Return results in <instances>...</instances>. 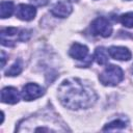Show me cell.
<instances>
[{
  "mask_svg": "<svg viewBox=\"0 0 133 133\" xmlns=\"http://www.w3.org/2000/svg\"><path fill=\"white\" fill-rule=\"evenodd\" d=\"M57 91L60 103L73 110L88 108L96 103L98 98L95 90L78 78L63 80Z\"/></svg>",
  "mask_w": 133,
  "mask_h": 133,
  "instance_id": "cell-1",
  "label": "cell"
},
{
  "mask_svg": "<svg viewBox=\"0 0 133 133\" xmlns=\"http://www.w3.org/2000/svg\"><path fill=\"white\" fill-rule=\"evenodd\" d=\"M61 123L57 115H34L30 118L24 121L23 125H20L16 131H27V132H58V131H66L68 129L56 126ZM63 125V124H61Z\"/></svg>",
  "mask_w": 133,
  "mask_h": 133,
  "instance_id": "cell-2",
  "label": "cell"
},
{
  "mask_svg": "<svg viewBox=\"0 0 133 133\" xmlns=\"http://www.w3.org/2000/svg\"><path fill=\"white\" fill-rule=\"evenodd\" d=\"M124 79L123 70L118 65L109 64L105 70L99 75V80L103 85L106 86H115Z\"/></svg>",
  "mask_w": 133,
  "mask_h": 133,
  "instance_id": "cell-3",
  "label": "cell"
},
{
  "mask_svg": "<svg viewBox=\"0 0 133 133\" xmlns=\"http://www.w3.org/2000/svg\"><path fill=\"white\" fill-rule=\"evenodd\" d=\"M90 30H91V33L94 35H100L103 37H108L112 33V26L106 18L99 17L91 22Z\"/></svg>",
  "mask_w": 133,
  "mask_h": 133,
  "instance_id": "cell-4",
  "label": "cell"
},
{
  "mask_svg": "<svg viewBox=\"0 0 133 133\" xmlns=\"http://www.w3.org/2000/svg\"><path fill=\"white\" fill-rule=\"evenodd\" d=\"M72 4L68 0H57L50 8L51 14L57 18H66L72 12Z\"/></svg>",
  "mask_w": 133,
  "mask_h": 133,
  "instance_id": "cell-5",
  "label": "cell"
},
{
  "mask_svg": "<svg viewBox=\"0 0 133 133\" xmlns=\"http://www.w3.org/2000/svg\"><path fill=\"white\" fill-rule=\"evenodd\" d=\"M45 94V89L36 83H27L22 89V98L25 101H32Z\"/></svg>",
  "mask_w": 133,
  "mask_h": 133,
  "instance_id": "cell-6",
  "label": "cell"
},
{
  "mask_svg": "<svg viewBox=\"0 0 133 133\" xmlns=\"http://www.w3.org/2000/svg\"><path fill=\"white\" fill-rule=\"evenodd\" d=\"M108 53L113 59L122 60V61H128L132 57L131 51L128 48L122 46H111L108 49Z\"/></svg>",
  "mask_w": 133,
  "mask_h": 133,
  "instance_id": "cell-7",
  "label": "cell"
},
{
  "mask_svg": "<svg viewBox=\"0 0 133 133\" xmlns=\"http://www.w3.org/2000/svg\"><path fill=\"white\" fill-rule=\"evenodd\" d=\"M36 15V9L32 5L28 4H19L16 10V16L23 21H31Z\"/></svg>",
  "mask_w": 133,
  "mask_h": 133,
  "instance_id": "cell-8",
  "label": "cell"
},
{
  "mask_svg": "<svg viewBox=\"0 0 133 133\" xmlns=\"http://www.w3.org/2000/svg\"><path fill=\"white\" fill-rule=\"evenodd\" d=\"M20 100V95L17 88L12 86L4 87L1 90V101L6 104H16Z\"/></svg>",
  "mask_w": 133,
  "mask_h": 133,
  "instance_id": "cell-9",
  "label": "cell"
},
{
  "mask_svg": "<svg viewBox=\"0 0 133 133\" xmlns=\"http://www.w3.org/2000/svg\"><path fill=\"white\" fill-rule=\"evenodd\" d=\"M69 54L71 57L77 60H85L88 56V48L85 45L75 43L72 45V47L69 50Z\"/></svg>",
  "mask_w": 133,
  "mask_h": 133,
  "instance_id": "cell-10",
  "label": "cell"
},
{
  "mask_svg": "<svg viewBox=\"0 0 133 133\" xmlns=\"http://www.w3.org/2000/svg\"><path fill=\"white\" fill-rule=\"evenodd\" d=\"M18 29L16 27H7L1 30V44L3 46H14V43L9 39V37L16 35Z\"/></svg>",
  "mask_w": 133,
  "mask_h": 133,
  "instance_id": "cell-11",
  "label": "cell"
},
{
  "mask_svg": "<svg viewBox=\"0 0 133 133\" xmlns=\"http://www.w3.org/2000/svg\"><path fill=\"white\" fill-rule=\"evenodd\" d=\"M108 55H109V53H108V51L104 47H98L96 49V51H95L94 57H95V60L97 61L98 64L103 65V64L107 63V61H108Z\"/></svg>",
  "mask_w": 133,
  "mask_h": 133,
  "instance_id": "cell-12",
  "label": "cell"
},
{
  "mask_svg": "<svg viewBox=\"0 0 133 133\" xmlns=\"http://www.w3.org/2000/svg\"><path fill=\"white\" fill-rule=\"evenodd\" d=\"M14 3L10 1H2L0 8V16L2 19L9 18L14 12Z\"/></svg>",
  "mask_w": 133,
  "mask_h": 133,
  "instance_id": "cell-13",
  "label": "cell"
},
{
  "mask_svg": "<svg viewBox=\"0 0 133 133\" xmlns=\"http://www.w3.org/2000/svg\"><path fill=\"white\" fill-rule=\"evenodd\" d=\"M127 127V122L123 121V119H114L110 123H108L104 128L103 131H113V130H122L124 128Z\"/></svg>",
  "mask_w": 133,
  "mask_h": 133,
  "instance_id": "cell-14",
  "label": "cell"
},
{
  "mask_svg": "<svg viewBox=\"0 0 133 133\" xmlns=\"http://www.w3.org/2000/svg\"><path fill=\"white\" fill-rule=\"evenodd\" d=\"M22 72V61L17 60L14 64L10 65V68L5 72L6 76H17Z\"/></svg>",
  "mask_w": 133,
  "mask_h": 133,
  "instance_id": "cell-15",
  "label": "cell"
},
{
  "mask_svg": "<svg viewBox=\"0 0 133 133\" xmlns=\"http://www.w3.org/2000/svg\"><path fill=\"white\" fill-rule=\"evenodd\" d=\"M121 22L125 27L132 28L133 27V11L126 12L121 16Z\"/></svg>",
  "mask_w": 133,
  "mask_h": 133,
  "instance_id": "cell-16",
  "label": "cell"
},
{
  "mask_svg": "<svg viewBox=\"0 0 133 133\" xmlns=\"http://www.w3.org/2000/svg\"><path fill=\"white\" fill-rule=\"evenodd\" d=\"M30 37V31L29 30H22L21 33H19V39L22 42L28 41Z\"/></svg>",
  "mask_w": 133,
  "mask_h": 133,
  "instance_id": "cell-17",
  "label": "cell"
},
{
  "mask_svg": "<svg viewBox=\"0 0 133 133\" xmlns=\"http://www.w3.org/2000/svg\"><path fill=\"white\" fill-rule=\"evenodd\" d=\"M30 2L36 6H44L49 2V0H30Z\"/></svg>",
  "mask_w": 133,
  "mask_h": 133,
  "instance_id": "cell-18",
  "label": "cell"
},
{
  "mask_svg": "<svg viewBox=\"0 0 133 133\" xmlns=\"http://www.w3.org/2000/svg\"><path fill=\"white\" fill-rule=\"evenodd\" d=\"M5 65V53L2 51L1 52V68H4Z\"/></svg>",
  "mask_w": 133,
  "mask_h": 133,
  "instance_id": "cell-19",
  "label": "cell"
},
{
  "mask_svg": "<svg viewBox=\"0 0 133 133\" xmlns=\"http://www.w3.org/2000/svg\"><path fill=\"white\" fill-rule=\"evenodd\" d=\"M131 72H132V74H133V65H132V68H131Z\"/></svg>",
  "mask_w": 133,
  "mask_h": 133,
  "instance_id": "cell-20",
  "label": "cell"
}]
</instances>
